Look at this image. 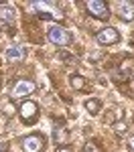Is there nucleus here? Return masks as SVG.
<instances>
[{"label": "nucleus", "mask_w": 134, "mask_h": 152, "mask_svg": "<svg viewBox=\"0 0 134 152\" xmlns=\"http://www.w3.org/2000/svg\"><path fill=\"white\" fill-rule=\"evenodd\" d=\"M47 37H49V41L53 43V45H59V47H65V45H69V39L71 37L67 35V31L65 28H61V26H49V31H47Z\"/></svg>", "instance_id": "nucleus-1"}, {"label": "nucleus", "mask_w": 134, "mask_h": 152, "mask_svg": "<svg viewBox=\"0 0 134 152\" xmlns=\"http://www.w3.org/2000/svg\"><path fill=\"white\" fill-rule=\"evenodd\" d=\"M85 8H87V12H89L92 16H96L100 20H104V18L110 16V8L102 0H89V2H85Z\"/></svg>", "instance_id": "nucleus-2"}, {"label": "nucleus", "mask_w": 134, "mask_h": 152, "mask_svg": "<svg viewBox=\"0 0 134 152\" xmlns=\"http://www.w3.org/2000/svg\"><path fill=\"white\" fill-rule=\"evenodd\" d=\"M118 41H120V33L114 26H108V28L97 33V43H102V45H114Z\"/></svg>", "instance_id": "nucleus-3"}, {"label": "nucleus", "mask_w": 134, "mask_h": 152, "mask_svg": "<svg viewBox=\"0 0 134 152\" xmlns=\"http://www.w3.org/2000/svg\"><path fill=\"white\" fill-rule=\"evenodd\" d=\"M37 114H39V110H37L35 102H24L21 105V118H23L24 124H33L37 120Z\"/></svg>", "instance_id": "nucleus-4"}, {"label": "nucleus", "mask_w": 134, "mask_h": 152, "mask_svg": "<svg viewBox=\"0 0 134 152\" xmlns=\"http://www.w3.org/2000/svg\"><path fill=\"white\" fill-rule=\"evenodd\" d=\"M33 91H35V83L29 81V79H21V81L14 85L12 95H14V97H26V95H31Z\"/></svg>", "instance_id": "nucleus-5"}, {"label": "nucleus", "mask_w": 134, "mask_h": 152, "mask_svg": "<svg viewBox=\"0 0 134 152\" xmlns=\"http://www.w3.org/2000/svg\"><path fill=\"white\" fill-rule=\"evenodd\" d=\"M43 138L39 136V134H31V136H26L23 140V148L26 152H39V150H43Z\"/></svg>", "instance_id": "nucleus-6"}, {"label": "nucleus", "mask_w": 134, "mask_h": 152, "mask_svg": "<svg viewBox=\"0 0 134 152\" xmlns=\"http://www.w3.org/2000/svg\"><path fill=\"white\" fill-rule=\"evenodd\" d=\"M4 57L8 59V61H21V59L24 57V49L21 47V45H10V47L6 49Z\"/></svg>", "instance_id": "nucleus-7"}, {"label": "nucleus", "mask_w": 134, "mask_h": 152, "mask_svg": "<svg viewBox=\"0 0 134 152\" xmlns=\"http://www.w3.org/2000/svg\"><path fill=\"white\" fill-rule=\"evenodd\" d=\"M16 18V10H14V6L10 4H0V20H4V23H12Z\"/></svg>", "instance_id": "nucleus-8"}, {"label": "nucleus", "mask_w": 134, "mask_h": 152, "mask_svg": "<svg viewBox=\"0 0 134 152\" xmlns=\"http://www.w3.org/2000/svg\"><path fill=\"white\" fill-rule=\"evenodd\" d=\"M120 16H122V20H126V23L134 20V2H122L120 4Z\"/></svg>", "instance_id": "nucleus-9"}, {"label": "nucleus", "mask_w": 134, "mask_h": 152, "mask_svg": "<svg viewBox=\"0 0 134 152\" xmlns=\"http://www.w3.org/2000/svg\"><path fill=\"white\" fill-rule=\"evenodd\" d=\"M100 107H102L100 99H87V102H85V110H87V114H92V116H96L97 112H100Z\"/></svg>", "instance_id": "nucleus-10"}, {"label": "nucleus", "mask_w": 134, "mask_h": 152, "mask_svg": "<svg viewBox=\"0 0 134 152\" xmlns=\"http://www.w3.org/2000/svg\"><path fill=\"white\" fill-rule=\"evenodd\" d=\"M83 77H81V75H71V85L73 87H75V89H81V87H83Z\"/></svg>", "instance_id": "nucleus-11"}, {"label": "nucleus", "mask_w": 134, "mask_h": 152, "mask_svg": "<svg viewBox=\"0 0 134 152\" xmlns=\"http://www.w3.org/2000/svg\"><path fill=\"white\" fill-rule=\"evenodd\" d=\"M83 152H97V148L92 144V142H87V144H85V148H83Z\"/></svg>", "instance_id": "nucleus-12"}, {"label": "nucleus", "mask_w": 134, "mask_h": 152, "mask_svg": "<svg viewBox=\"0 0 134 152\" xmlns=\"http://www.w3.org/2000/svg\"><path fill=\"white\" fill-rule=\"evenodd\" d=\"M116 130H118V132L126 130V124H124V122H118V124H116Z\"/></svg>", "instance_id": "nucleus-13"}, {"label": "nucleus", "mask_w": 134, "mask_h": 152, "mask_svg": "<svg viewBox=\"0 0 134 152\" xmlns=\"http://www.w3.org/2000/svg\"><path fill=\"white\" fill-rule=\"evenodd\" d=\"M57 152H71V150H67V148H59Z\"/></svg>", "instance_id": "nucleus-14"}, {"label": "nucleus", "mask_w": 134, "mask_h": 152, "mask_svg": "<svg viewBox=\"0 0 134 152\" xmlns=\"http://www.w3.org/2000/svg\"><path fill=\"white\" fill-rule=\"evenodd\" d=\"M130 148H132V150H134V138H132V140H130Z\"/></svg>", "instance_id": "nucleus-15"}]
</instances>
